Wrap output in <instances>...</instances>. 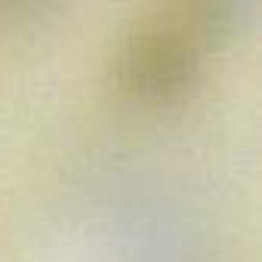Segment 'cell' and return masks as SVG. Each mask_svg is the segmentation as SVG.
Segmentation results:
<instances>
[{
    "mask_svg": "<svg viewBox=\"0 0 262 262\" xmlns=\"http://www.w3.org/2000/svg\"><path fill=\"white\" fill-rule=\"evenodd\" d=\"M201 68L198 25L158 19L139 25L114 59L117 86L139 102H173L179 99Z\"/></svg>",
    "mask_w": 262,
    "mask_h": 262,
    "instance_id": "1",
    "label": "cell"
}]
</instances>
